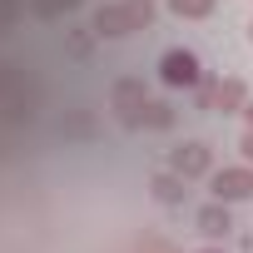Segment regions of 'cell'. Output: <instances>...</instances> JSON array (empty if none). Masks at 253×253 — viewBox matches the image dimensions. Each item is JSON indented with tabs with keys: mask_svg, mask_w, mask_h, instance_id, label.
<instances>
[{
	"mask_svg": "<svg viewBox=\"0 0 253 253\" xmlns=\"http://www.w3.org/2000/svg\"><path fill=\"white\" fill-rule=\"evenodd\" d=\"M154 0H114V5H99L89 30L99 40H119V35H134V30H149L154 25Z\"/></svg>",
	"mask_w": 253,
	"mask_h": 253,
	"instance_id": "1",
	"label": "cell"
},
{
	"mask_svg": "<svg viewBox=\"0 0 253 253\" xmlns=\"http://www.w3.org/2000/svg\"><path fill=\"white\" fill-rule=\"evenodd\" d=\"M109 104H114V114H119L124 129H144V104H149L144 80H134V75L114 80V84H109Z\"/></svg>",
	"mask_w": 253,
	"mask_h": 253,
	"instance_id": "2",
	"label": "cell"
},
{
	"mask_svg": "<svg viewBox=\"0 0 253 253\" xmlns=\"http://www.w3.org/2000/svg\"><path fill=\"white\" fill-rule=\"evenodd\" d=\"M209 194H213L218 204H243V199H253V164L213 169V174H209Z\"/></svg>",
	"mask_w": 253,
	"mask_h": 253,
	"instance_id": "3",
	"label": "cell"
},
{
	"mask_svg": "<svg viewBox=\"0 0 253 253\" xmlns=\"http://www.w3.org/2000/svg\"><path fill=\"white\" fill-rule=\"evenodd\" d=\"M159 80H164L169 89H194V84L204 80V65H199L194 50H164V60H159Z\"/></svg>",
	"mask_w": 253,
	"mask_h": 253,
	"instance_id": "4",
	"label": "cell"
},
{
	"mask_svg": "<svg viewBox=\"0 0 253 253\" xmlns=\"http://www.w3.org/2000/svg\"><path fill=\"white\" fill-rule=\"evenodd\" d=\"M169 169L184 174V179H204V174H213V149L204 139H184V144L169 149Z\"/></svg>",
	"mask_w": 253,
	"mask_h": 253,
	"instance_id": "5",
	"label": "cell"
},
{
	"mask_svg": "<svg viewBox=\"0 0 253 253\" xmlns=\"http://www.w3.org/2000/svg\"><path fill=\"white\" fill-rule=\"evenodd\" d=\"M228 228H233L228 204H218V199H213V204H204V209H199V233H204L209 243H223V238H228Z\"/></svg>",
	"mask_w": 253,
	"mask_h": 253,
	"instance_id": "6",
	"label": "cell"
},
{
	"mask_svg": "<svg viewBox=\"0 0 253 253\" xmlns=\"http://www.w3.org/2000/svg\"><path fill=\"white\" fill-rule=\"evenodd\" d=\"M184 184H189V179H184V174H174V169H159V174L149 179V189H154V199H159V204H169V209L189 199V189H184Z\"/></svg>",
	"mask_w": 253,
	"mask_h": 253,
	"instance_id": "7",
	"label": "cell"
},
{
	"mask_svg": "<svg viewBox=\"0 0 253 253\" xmlns=\"http://www.w3.org/2000/svg\"><path fill=\"white\" fill-rule=\"evenodd\" d=\"M243 104H248V84H243V80H218L213 109H218V114H243Z\"/></svg>",
	"mask_w": 253,
	"mask_h": 253,
	"instance_id": "8",
	"label": "cell"
},
{
	"mask_svg": "<svg viewBox=\"0 0 253 253\" xmlns=\"http://www.w3.org/2000/svg\"><path fill=\"white\" fill-rule=\"evenodd\" d=\"M213 5H218V0H169V10H174L179 20H209Z\"/></svg>",
	"mask_w": 253,
	"mask_h": 253,
	"instance_id": "9",
	"label": "cell"
},
{
	"mask_svg": "<svg viewBox=\"0 0 253 253\" xmlns=\"http://www.w3.org/2000/svg\"><path fill=\"white\" fill-rule=\"evenodd\" d=\"M144 129H174V109L164 99H149L144 104Z\"/></svg>",
	"mask_w": 253,
	"mask_h": 253,
	"instance_id": "10",
	"label": "cell"
},
{
	"mask_svg": "<svg viewBox=\"0 0 253 253\" xmlns=\"http://www.w3.org/2000/svg\"><path fill=\"white\" fill-rule=\"evenodd\" d=\"M75 5H84V0H30V10H35L40 20H55V15L75 10Z\"/></svg>",
	"mask_w": 253,
	"mask_h": 253,
	"instance_id": "11",
	"label": "cell"
},
{
	"mask_svg": "<svg viewBox=\"0 0 253 253\" xmlns=\"http://www.w3.org/2000/svg\"><path fill=\"white\" fill-rule=\"evenodd\" d=\"M139 253H179V248H174V243H164V238H154V233H149V238H144V243H139Z\"/></svg>",
	"mask_w": 253,
	"mask_h": 253,
	"instance_id": "12",
	"label": "cell"
},
{
	"mask_svg": "<svg viewBox=\"0 0 253 253\" xmlns=\"http://www.w3.org/2000/svg\"><path fill=\"white\" fill-rule=\"evenodd\" d=\"M15 10H20L15 0H0V30H10V20H15Z\"/></svg>",
	"mask_w": 253,
	"mask_h": 253,
	"instance_id": "13",
	"label": "cell"
},
{
	"mask_svg": "<svg viewBox=\"0 0 253 253\" xmlns=\"http://www.w3.org/2000/svg\"><path fill=\"white\" fill-rule=\"evenodd\" d=\"M238 149H243V164H253V129H243V139H238Z\"/></svg>",
	"mask_w": 253,
	"mask_h": 253,
	"instance_id": "14",
	"label": "cell"
},
{
	"mask_svg": "<svg viewBox=\"0 0 253 253\" xmlns=\"http://www.w3.org/2000/svg\"><path fill=\"white\" fill-rule=\"evenodd\" d=\"M243 124H248V129H253V99L243 104Z\"/></svg>",
	"mask_w": 253,
	"mask_h": 253,
	"instance_id": "15",
	"label": "cell"
},
{
	"mask_svg": "<svg viewBox=\"0 0 253 253\" xmlns=\"http://www.w3.org/2000/svg\"><path fill=\"white\" fill-rule=\"evenodd\" d=\"M199 253H223V243H209V248H199Z\"/></svg>",
	"mask_w": 253,
	"mask_h": 253,
	"instance_id": "16",
	"label": "cell"
},
{
	"mask_svg": "<svg viewBox=\"0 0 253 253\" xmlns=\"http://www.w3.org/2000/svg\"><path fill=\"white\" fill-rule=\"evenodd\" d=\"M248 45H253V20H248Z\"/></svg>",
	"mask_w": 253,
	"mask_h": 253,
	"instance_id": "17",
	"label": "cell"
}]
</instances>
